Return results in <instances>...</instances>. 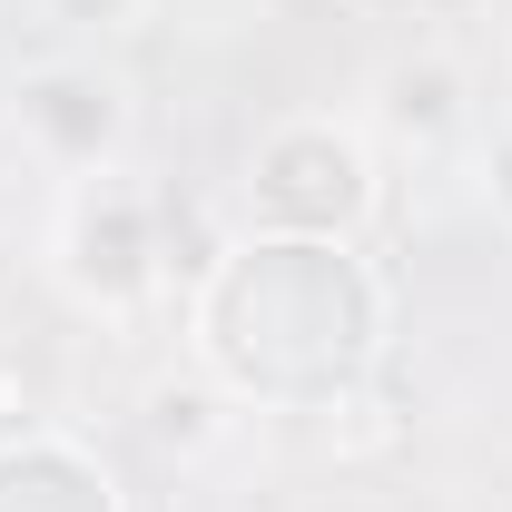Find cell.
Segmentation results:
<instances>
[{
    "mask_svg": "<svg viewBox=\"0 0 512 512\" xmlns=\"http://www.w3.org/2000/svg\"><path fill=\"white\" fill-rule=\"evenodd\" d=\"M256 197H266V217L335 227V217H355V197H365V158H355L335 128H286V138L266 148V168H256Z\"/></svg>",
    "mask_w": 512,
    "mask_h": 512,
    "instance_id": "6da1fadb",
    "label": "cell"
},
{
    "mask_svg": "<svg viewBox=\"0 0 512 512\" xmlns=\"http://www.w3.org/2000/svg\"><path fill=\"white\" fill-rule=\"evenodd\" d=\"M493 197H503V207H512V148H503V158H493Z\"/></svg>",
    "mask_w": 512,
    "mask_h": 512,
    "instance_id": "8992f818",
    "label": "cell"
},
{
    "mask_svg": "<svg viewBox=\"0 0 512 512\" xmlns=\"http://www.w3.org/2000/svg\"><path fill=\"white\" fill-rule=\"evenodd\" d=\"M99 217H109V237H99L89 217H79V237H69V247H79V276H89L99 296H128V286L148 276V237H138V207H128V197H99Z\"/></svg>",
    "mask_w": 512,
    "mask_h": 512,
    "instance_id": "3957f363",
    "label": "cell"
},
{
    "mask_svg": "<svg viewBox=\"0 0 512 512\" xmlns=\"http://www.w3.org/2000/svg\"><path fill=\"white\" fill-rule=\"evenodd\" d=\"M128 10H138V0H60V20H79V30H109Z\"/></svg>",
    "mask_w": 512,
    "mask_h": 512,
    "instance_id": "5b68a950",
    "label": "cell"
},
{
    "mask_svg": "<svg viewBox=\"0 0 512 512\" xmlns=\"http://www.w3.org/2000/svg\"><path fill=\"white\" fill-rule=\"evenodd\" d=\"M453 99H463V89H453V69H444V60L394 69V79H384V119L404 128V138H434V128H453Z\"/></svg>",
    "mask_w": 512,
    "mask_h": 512,
    "instance_id": "277c9868",
    "label": "cell"
},
{
    "mask_svg": "<svg viewBox=\"0 0 512 512\" xmlns=\"http://www.w3.org/2000/svg\"><path fill=\"white\" fill-rule=\"evenodd\" d=\"M20 109H30L40 128H69V148L89 158V148H109V128H119V89L89 79V69H50V79H30Z\"/></svg>",
    "mask_w": 512,
    "mask_h": 512,
    "instance_id": "7a4b0ae2",
    "label": "cell"
}]
</instances>
